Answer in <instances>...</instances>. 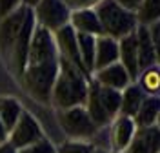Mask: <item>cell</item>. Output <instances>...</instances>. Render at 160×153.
Listing matches in <instances>:
<instances>
[{
	"instance_id": "cell-1",
	"label": "cell",
	"mask_w": 160,
	"mask_h": 153,
	"mask_svg": "<svg viewBox=\"0 0 160 153\" xmlns=\"http://www.w3.org/2000/svg\"><path fill=\"white\" fill-rule=\"evenodd\" d=\"M58 75V53L53 33L35 26L29 42L26 69L18 84L38 104H51V89Z\"/></svg>"
},
{
	"instance_id": "cell-2",
	"label": "cell",
	"mask_w": 160,
	"mask_h": 153,
	"mask_svg": "<svg viewBox=\"0 0 160 153\" xmlns=\"http://www.w3.org/2000/svg\"><path fill=\"white\" fill-rule=\"evenodd\" d=\"M35 26L33 9L26 6H18L13 13L0 20V59L17 82L26 69Z\"/></svg>"
},
{
	"instance_id": "cell-3",
	"label": "cell",
	"mask_w": 160,
	"mask_h": 153,
	"mask_svg": "<svg viewBox=\"0 0 160 153\" xmlns=\"http://www.w3.org/2000/svg\"><path fill=\"white\" fill-rule=\"evenodd\" d=\"M89 79L69 62L58 59V75L51 89V106L57 110H69L86 104Z\"/></svg>"
},
{
	"instance_id": "cell-4",
	"label": "cell",
	"mask_w": 160,
	"mask_h": 153,
	"mask_svg": "<svg viewBox=\"0 0 160 153\" xmlns=\"http://www.w3.org/2000/svg\"><path fill=\"white\" fill-rule=\"evenodd\" d=\"M89 119L97 124V128L104 130L109 126L115 117H118L120 110V91L111 89L106 86H100L98 82L89 79L88 84V97L84 104Z\"/></svg>"
},
{
	"instance_id": "cell-5",
	"label": "cell",
	"mask_w": 160,
	"mask_h": 153,
	"mask_svg": "<svg viewBox=\"0 0 160 153\" xmlns=\"http://www.w3.org/2000/svg\"><path fill=\"white\" fill-rule=\"evenodd\" d=\"M95 13L98 17L100 29L104 37H109L118 42L120 38L133 35L137 31V17L133 11L124 9L115 0H102L95 8Z\"/></svg>"
},
{
	"instance_id": "cell-6",
	"label": "cell",
	"mask_w": 160,
	"mask_h": 153,
	"mask_svg": "<svg viewBox=\"0 0 160 153\" xmlns=\"http://www.w3.org/2000/svg\"><path fill=\"white\" fill-rule=\"evenodd\" d=\"M58 124L62 128L68 140H77V142H91L100 133V128L89 119L84 106L78 108H69V110H60L58 111Z\"/></svg>"
},
{
	"instance_id": "cell-7",
	"label": "cell",
	"mask_w": 160,
	"mask_h": 153,
	"mask_svg": "<svg viewBox=\"0 0 160 153\" xmlns=\"http://www.w3.org/2000/svg\"><path fill=\"white\" fill-rule=\"evenodd\" d=\"M71 11L66 8L62 0H38V4L33 8L35 24L48 29L49 33L58 31L60 28L69 24Z\"/></svg>"
},
{
	"instance_id": "cell-8",
	"label": "cell",
	"mask_w": 160,
	"mask_h": 153,
	"mask_svg": "<svg viewBox=\"0 0 160 153\" xmlns=\"http://www.w3.org/2000/svg\"><path fill=\"white\" fill-rule=\"evenodd\" d=\"M40 139H44V131H42L40 124L35 120V117L29 115L28 111H22L17 124L8 133V142L17 151L22 150V148H26V146H29V144L38 142Z\"/></svg>"
},
{
	"instance_id": "cell-9",
	"label": "cell",
	"mask_w": 160,
	"mask_h": 153,
	"mask_svg": "<svg viewBox=\"0 0 160 153\" xmlns=\"http://www.w3.org/2000/svg\"><path fill=\"white\" fill-rule=\"evenodd\" d=\"M53 40H55V46H57V53H58V59L69 62L71 66H75L80 73H84L88 79H91L84 64L80 60V55H78V46H77V33L73 31L69 24L60 28L58 31L53 33Z\"/></svg>"
},
{
	"instance_id": "cell-10",
	"label": "cell",
	"mask_w": 160,
	"mask_h": 153,
	"mask_svg": "<svg viewBox=\"0 0 160 153\" xmlns=\"http://www.w3.org/2000/svg\"><path fill=\"white\" fill-rule=\"evenodd\" d=\"M137 126L129 117H115V120L109 124V153H124V150L129 146L131 139L135 135Z\"/></svg>"
},
{
	"instance_id": "cell-11",
	"label": "cell",
	"mask_w": 160,
	"mask_h": 153,
	"mask_svg": "<svg viewBox=\"0 0 160 153\" xmlns=\"http://www.w3.org/2000/svg\"><path fill=\"white\" fill-rule=\"evenodd\" d=\"M124 153H160V128H137Z\"/></svg>"
},
{
	"instance_id": "cell-12",
	"label": "cell",
	"mask_w": 160,
	"mask_h": 153,
	"mask_svg": "<svg viewBox=\"0 0 160 153\" xmlns=\"http://www.w3.org/2000/svg\"><path fill=\"white\" fill-rule=\"evenodd\" d=\"M118 64L129 75L131 82H137L140 69H138V55H137V37H135V33L118 40Z\"/></svg>"
},
{
	"instance_id": "cell-13",
	"label": "cell",
	"mask_w": 160,
	"mask_h": 153,
	"mask_svg": "<svg viewBox=\"0 0 160 153\" xmlns=\"http://www.w3.org/2000/svg\"><path fill=\"white\" fill-rule=\"evenodd\" d=\"M135 37H137V55H138V69H146L151 66H157L158 64V57L160 51L153 46L149 37V29L148 26H137L135 31Z\"/></svg>"
},
{
	"instance_id": "cell-14",
	"label": "cell",
	"mask_w": 160,
	"mask_h": 153,
	"mask_svg": "<svg viewBox=\"0 0 160 153\" xmlns=\"http://www.w3.org/2000/svg\"><path fill=\"white\" fill-rule=\"evenodd\" d=\"M91 79L95 82H98L100 86H106V88L117 89V91H122L124 88H128L129 84H133L129 75L126 73V69L120 66L118 62L111 64L108 68H102L98 71H95L91 75Z\"/></svg>"
},
{
	"instance_id": "cell-15",
	"label": "cell",
	"mask_w": 160,
	"mask_h": 153,
	"mask_svg": "<svg viewBox=\"0 0 160 153\" xmlns=\"http://www.w3.org/2000/svg\"><path fill=\"white\" fill-rule=\"evenodd\" d=\"M69 26L73 28L75 33H82V35H91V37H100L102 29H100V22L95 9H78L71 11L69 15Z\"/></svg>"
},
{
	"instance_id": "cell-16",
	"label": "cell",
	"mask_w": 160,
	"mask_h": 153,
	"mask_svg": "<svg viewBox=\"0 0 160 153\" xmlns=\"http://www.w3.org/2000/svg\"><path fill=\"white\" fill-rule=\"evenodd\" d=\"M118 62V42L100 35L95 38V71Z\"/></svg>"
},
{
	"instance_id": "cell-17",
	"label": "cell",
	"mask_w": 160,
	"mask_h": 153,
	"mask_svg": "<svg viewBox=\"0 0 160 153\" xmlns=\"http://www.w3.org/2000/svg\"><path fill=\"white\" fill-rule=\"evenodd\" d=\"M160 115V99L158 97H146L140 104L137 115L133 117V122L137 128H151L158 126Z\"/></svg>"
},
{
	"instance_id": "cell-18",
	"label": "cell",
	"mask_w": 160,
	"mask_h": 153,
	"mask_svg": "<svg viewBox=\"0 0 160 153\" xmlns=\"http://www.w3.org/2000/svg\"><path fill=\"white\" fill-rule=\"evenodd\" d=\"M144 99H146V95L142 93V89H140L138 86H137L135 82L129 84L128 88H124V89L120 91V110H118V115L133 119V117L137 115V111H138V108H140V104H142Z\"/></svg>"
},
{
	"instance_id": "cell-19",
	"label": "cell",
	"mask_w": 160,
	"mask_h": 153,
	"mask_svg": "<svg viewBox=\"0 0 160 153\" xmlns=\"http://www.w3.org/2000/svg\"><path fill=\"white\" fill-rule=\"evenodd\" d=\"M22 106L17 99L13 97H0V120L4 130L9 133L13 130V126L17 124L18 117L22 115Z\"/></svg>"
},
{
	"instance_id": "cell-20",
	"label": "cell",
	"mask_w": 160,
	"mask_h": 153,
	"mask_svg": "<svg viewBox=\"0 0 160 153\" xmlns=\"http://www.w3.org/2000/svg\"><path fill=\"white\" fill-rule=\"evenodd\" d=\"M135 84L142 89V93H144L146 97H158V91H160V69H158V64L142 69Z\"/></svg>"
},
{
	"instance_id": "cell-21",
	"label": "cell",
	"mask_w": 160,
	"mask_h": 153,
	"mask_svg": "<svg viewBox=\"0 0 160 153\" xmlns=\"http://www.w3.org/2000/svg\"><path fill=\"white\" fill-rule=\"evenodd\" d=\"M95 38L97 37H91V35H82L77 33V46H78V55L80 60L84 64L88 75L95 73Z\"/></svg>"
},
{
	"instance_id": "cell-22",
	"label": "cell",
	"mask_w": 160,
	"mask_h": 153,
	"mask_svg": "<svg viewBox=\"0 0 160 153\" xmlns=\"http://www.w3.org/2000/svg\"><path fill=\"white\" fill-rule=\"evenodd\" d=\"M138 26H151L160 18V0H142L135 9Z\"/></svg>"
},
{
	"instance_id": "cell-23",
	"label": "cell",
	"mask_w": 160,
	"mask_h": 153,
	"mask_svg": "<svg viewBox=\"0 0 160 153\" xmlns=\"http://www.w3.org/2000/svg\"><path fill=\"white\" fill-rule=\"evenodd\" d=\"M97 146L91 142H77V140H66L57 148L55 153H93Z\"/></svg>"
},
{
	"instance_id": "cell-24",
	"label": "cell",
	"mask_w": 160,
	"mask_h": 153,
	"mask_svg": "<svg viewBox=\"0 0 160 153\" xmlns=\"http://www.w3.org/2000/svg\"><path fill=\"white\" fill-rule=\"evenodd\" d=\"M57 151V148L53 146L49 139H40L38 142L35 144H29V146H26V148H22L18 150V153H55Z\"/></svg>"
},
{
	"instance_id": "cell-25",
	"label": "cell",
	"mask_w": 160,
	"mask_h": 153,
	"mask_svg": "<svg viewBox=\"0 0 160 153\" xmlns=\"http://www.w3.org/2000/svg\"><path fill=\"white\" fill-rule=\"evenodd\" d=\"M66 4V8L69 11H78V9H95L102 0H62Z\"/></svg>"
},
{
	"instance_id": "cell-26",
	"label": "cell",
	"mask_w": 160,
	"mask_h": 153,
	"mask_svg": "<svg viewBox=\"0 0 160 153\" xmlns=\"http://www.w3.org/2000/svg\"><path fill=\"white\" fill-rule=\"evenodd\" d=\"M20 6V0H0V20Z\"/></svg>"
},
{
	"instance_id": "cell-27",
	"label": "cell",
	"mask_w": 160,
	"mask_h": 153,
	"mask_svg": "<svg viewBox=\"0 0 160 153\" xmlns=\"http://www.w3.org/2000/svg\"><path fill=\"white\" fill-rule=\"evenodd\" d=\"M148 29H149V37H151L153 46L160 51V24H158V22H155V24L148 26Z\"/></svg>"
},
{
	"instance_id": "cell-28",
	"label": "cell",
	"mask_w": 160,
	"mask_h": 153,
	"mask_svg": "<svg viewBox=\"0 0 160 153\" xmlns=\"http://www.w3.org/2000/svg\"><path fill=\"white\" fill-rule=\"evenodd\" d=\"M118 6H122L124 9H128V11H133L135 13V9L138 8V4L142 2V0H115Z\"/></svg>"
},
{
	"instance_id": "cell-29",
	"label": "cell",
	"mask_w": 160,
	"mask_h": 153,
	"mask_svg": "<svg viewBox=\"0 0 160 153\" xmlns=\"http://www.w3.org/2000/svg\"><path fill=\"white\" fill-rule=\"evenodd\" d=\"M0 153H18V151H17V150H15V148L6 140V142L0 144Z\"/></svg>"
},
{
	"instance_id": "cell-30",
	"label": "cell",
	"mask_w": 160,
	"mask_h": 153,
	"mask_svg": "<svg viewBox=\"0 0 160 153\" xmlns=\"http://www.w3.org/2000/svg\"><path fill=\"white\" fill-rule=\"evenodd\" d=\"M37 4H38V0H20V6H26V8H31V9H33Z\"/></svg>"
},
{
	"instance_id": "cell-31",
	"label": "cell",
	"mask_w": 160,
	"mask_h": 153,
	"mask_svg": "<svg viewBox=\"0 0 160 153\" xmlns=\"http://www.w3.org/2000/svg\"><path fill=\"white\" fill-rule=\"evenodd\" d=\"M8 140V131L4 130V126H2V120H0V144L6 142Z\"/></svg>"
},
{
	"instance_id": "cell-32",
	"label": "cell",
	"mask_w": 160,
	"mask_h": 153,
	"mask_svg": "<svg viewBox=\"0 0 160 153\" xmlns=\"http://www.w3.org/2000/svg\"><path fill=\"white\" fill-rule=\"evenodd\" d=\"M93 153H109V151H108V150H104V148H95Z\"/></svg>"
}]
</instances>
